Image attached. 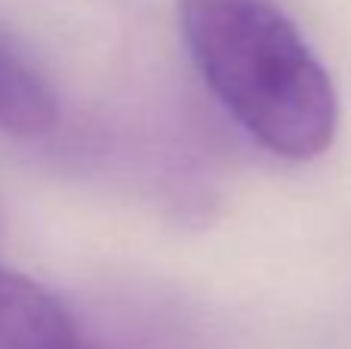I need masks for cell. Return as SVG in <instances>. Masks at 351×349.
Returning a JSON list of instances; mask_svg holds the SVG:
<instances>
[{
	"label": "cell",
	"mask_w": 351,
	"mask_h": 349,
	"mask_svg": "<svg viewBox=\"0 0 351 349\" xmlns=\"http://www.w3.org/2000/svg\"><path fill=\"white\" fill-rule=\"evenodd\" d=\"M179 16L200 78L262 148L287 161L327 152L333 80L274 0H179Z\"/></svg>",
	"instance_id": "obj_1"
},
{
	"label": "cell",
	"mask_w": 351,
	"mask_h": 349,
	"mask_svg": "<svg viewBox=\"0 0 351 349\" xmlns=\"http://www.w3.org/2000/svg\"><path fill=\"white\" fill-rule=\"evenodd\" d=\"M0 349H99L74 313L22 272L0 266Z\"/></svg>",
	"instance_id": "obj_2"
},
{
	"label": "cell",
	"mask_w": 351,
	"mask_h": 349,
	"mask_svg": "<svg viewBox=\"0 0 351 349\" xmlns=\"http://www.w3.org/2000/svg\"><path fill=\"white\" fill-rule=\"evenodd\" d=\"M59 121V99L6 41H0V130L12 136H43Z\"/></svg>",
	"instance_id": "obj_3"
}]
</instances>
